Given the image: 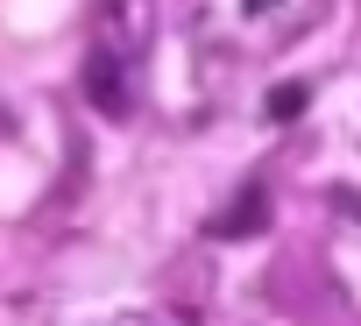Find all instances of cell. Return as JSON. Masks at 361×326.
Segmentation results:
<instances>
[{"label": "cell", "instance_id": "7a4b0ae2", "mask_svg": "<svg viewBox=\"0 0 361 326\" xmlns=\"http://www.w3.org/2000/svg\"><path fill=\"white\" fill-rule=\"evenodd\" d=\"M241 8H248V15H269V8H276V0H241Z\"/></svg>", "mask_w": 361, "mask_h": 326}, {"label": "cell", "instance_id": "6da1fadb", "mask_svg": "<svg viewBox=\"0 0 361 326\" xmlns=\"http://www.w3.org/2000/svg\"><path fill=\"white\" fill-rule=\"evenodd\" d=\"M156 36V0H99L92 8V50H85V92L99 114H121L135 92V71Z\"/></svg>", "mask_w": 361, "mask_h": 326}]
</instances>
